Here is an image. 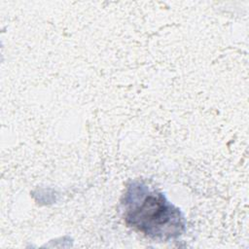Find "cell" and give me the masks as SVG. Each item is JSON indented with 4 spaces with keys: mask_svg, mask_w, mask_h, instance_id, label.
<instances>
[{
    "mask_svg": "<svg viewBox=\"0 0 249 249\" xmlns=\"http://www.w3.org/2000/svg\"><path fill=\"white\" fill-rule=\"evenodd\" d=\"M122 205L125 224L152 239L167 241L185 231L181 211L143 183L132 182L127 187Z\"/></svg>",
    "mask_w": 249,
    "mask_h": 249,
    "instance_id": "1",
    "label": "cell"
}]
</instances>
